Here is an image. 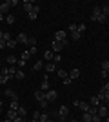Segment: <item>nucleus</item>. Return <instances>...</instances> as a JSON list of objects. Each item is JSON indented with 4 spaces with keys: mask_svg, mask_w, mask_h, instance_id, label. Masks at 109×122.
<instances>
[{
    "mask_svg": "<svg viewBox=\"0 0 109 122\" xmlns=\"http://www.w3.org/2000/svg\"><path fill=\"white\" fill-rule=\"evenodd\" d=\"M47 122H55V120H51V118H49V120H47Z\"/></svg>",
    "mask_w": 109,
    "mask_h": 122,
    "instance_id": "54",
    "label": "nucleus"
},
{
    "mask_svg": "<svg viewBox=\"0 0 109 122\" xmlns=\"http://www.w3.org/2000/svg\"><path fill=\"white\" fill-rule=\"evenodd\" d=\"M16 66H18V67H24V66H26V60H22V58H20V60L16 62Z\"/></svg>",
    "mask_w": 109,
    "mask_h": 122,
    "instance_id": "42",
    "label": "nucleus"
},
{
    "mask_svg": "<svg viewBox=\"0 0 109 122\" xmlns=\"http://www.w3.org/2000/svg\"><path fill=\"white\" fill-rule=\"evenodd\" d=\"M0 40H4V31H0Z\"/></svg>",
    "mask_w": 109,
    "mask_h": 122,
    "instance_id": "49",
    "label": "nucleus"
},
{
    "mask_svg": "<svg viewBox=\"0 0 109 122\" xmlns=\"http://www.w3.org/2000/svg\"><path fill=\"white\" fill-rule=\"evenodd\" d=\"M100 66H102V71H109V60H104Z\"/></svg>",
    "mask_w": 109,
    "mask_h": 122,
    "instance_id": "33",
    "label": "nucleus"
},
{
    "mask_svg": "<svg viewBox=\"0 0 109 122\" xmlns=\"http://www.w3.org/2000/svg\"><path fill=\"white\" fill-rule=\"evenodd\" d=\"M15 122H24V118H22V117H16V118H15Z\"/></svg>",
    "mask_w": 109,
    "mask_h": 122,
    "instance_id": "47",
    "label": "nucleus"
},
{
    "mask_svg": "<svg viewBox=\"0 0 109 122\" xmlns=\"http://www.w3.org/2000/svg\"><path fill=\"white\" fill-rule=\"evenodd\" d=\"M66 46H67V40H66V42L53 40V42H51V49H53V53H55V55H57V53H60V51H62Z\"/></svg>",
    "mask_w": 109,
    "mask_h": 122,
    "instance_id": "1",
    "label": "nucleus"
},
{
    "mask_svg": "<svg viewBox=\"0 0 109 122\" xmlns=\"http://www.w3.org/2000/svg\"><path fill=\"white\" fill-rule=\"evenodd\" d=\"M98 117H100V118H107V117H109L107 106H98Z\"/></svg>",
    "mask_w": 109,
    "mask_h": 122,
    "instance_id": "9",
    "label": "nucleus"
},
{
    "mask_svg": "<svg viewBox=\"0 0 109 122\" xmlns=\"http://www.w3.org/2000/svg\"><path fill=\"white\" fill-rule=\"evenodd\" d=\"M27 44H29L31 47H35V46H36V38H35V36H29V40H27Z\"/></svg>",
    "mask_w": 109,
    "mask_h": 122,
    "instance_id": "34",
    "label": "nucleus"
},
{
    "mask_svg": "<svg viewBox=\"0 0 109 122\" xmlns=\"http://www.w3.org/2000/svg\"><path fill=\"white\" fill-rule=\"evenodd\" d=\"M16 42H18V44H27V40H29V36L26 35V33H18V35H16V38H15Z\"/></svg>",
    "mask_w": 109,
    "mask_h": 122,
    "instance_id": "10",
    "label": "nucleus"
},
{
    "mask_svg": "<svg viewBox=\"0 0 109 122\" xmlns=\"http://www.w3.org/2000/svg\"><path fill=\"white\" fill-rule=\"evenodd\" d=\"M44 97H46V93H44V91H40V89L35 91V98H36V100H40V98H44Z\"/></svg>",
    "mask_w": 109,
    "mask_h": 122,
    "instance_id": "27",
    "label": "nucleus"
},
{
    "mask_svg": "<svg viewBox=\"0 0 109 122\" xmlns=\"http://www.w3.org/2000/svg\"><path fill=\"white\" fill-rule=\"evenodd\" d=\"M20 58H22V60H29V58H31V53H29V49H27V51H22V56H20Z\"/></svg>",
    "mask_w": 109,
    "mask_h": 122,
    "instance_id": "21",
    "label": "nucleus"
},
{
    "mask_svg": "<svg viewBox=\"0 0 109 122\" xmlns=\"http://www.w3.org/2000/svg\"><path fill=\"white\" fill-rule=\"evenodd\" d=\"M102 15V7H100V5H95L93 7V13H91V20H98V16Z\"/></svg>",
    "mask_w": 109,
    "mask_h": 122,
    "instance_id": "7",
    "label": "nucleus"
},
{
    "mask_svg": "<svg viewBox=\"0 0 109 122\" xmlns=\"http://www.w3.org/2000/svg\"><path fill=\"white\" fill-rule=\"evenodd\" d=\"M93 115H89V113H84V122H91Z\"/></svg>",
    "mask_w": 109,
    "mask_h": 122,
    "instance_id": "38",
    "label": "nucleus"
},
{
    "mask_svg": "<svg viewBox=\"0 0 109 122\" xmlns=\"http://www.w3.org/2000/svg\"><path fill=\"white\" fill-rule=\"evenodd\" d=\"M11 7H13V5H11L9 0H7V2H2V4H0V13H2V15H5V13L9 15V9H11Z\"/></svg>",
    "mask_w": 109,
    "mask_h": 122,
    "instance_id": "6",
    "label": "nucleus"
},
{
    "mask_svg": "<svg viewBox=\"0 0 109 122\" xmlns=\"http://www.w3.org/2000/svg\"><path fill=\"white\" fill-rule=\"evenodd\" d=\"M96 97H98L100 104H102V102H107V100H109V91L105 89V87H102V89H100V93L96 95Z\"/></svg>",
    "mask_w": 109,
    "mask_h": 122,
    "instance_id": "2",
    "label": "nucleus"
},
{
    "mask_svg": "<svg viewBox=\"0 0 109 122\" xmlns=\"http://www.w3.org/2000/svg\"><path fill=\"white\" fill-rule=\"evenodd\" d=\"M7 80H9V78H7L5 75H0V84H5Z\"/></svg>",
    "mask_w": 109,
    "mask_h": 122,
    "instance_id": "40",
    "label": "nucleus"
},
{
    "mask_svg": "<svg viewBox=\"0 0 109 122\" xmlns=\"http://www.w3.org/2000/svg\"><path fill=\"white\" fill-rule=\"evenodd\" d=\"M33 118H36V120H38V118H40V111H35V113H33Z\"/></svg>",
    "mask_w": 109,
    "mask_h": 122,
    "instance_id": "45",
    "label": "nucleus"
},
{
    "mask_svg": "<svg viewBox=\"0 0 109 122\" xmlns=\"http://www.w3.org/2000/svg\"><path fill=\"white\" fill-rule=\"evenodd\" d=\"M40 91H49V78L47 76H44V80H42V86H40Z\"/></svg>",
    "mask_w": 109,
    "mask_h": 122,
    "instance_id": "11",
    "label": "nucleus"
},
{
    "mask_svg": "<svg viewBox=\"0 0 109 122\" xmlns=\"http://www.w3.org/2000/svg\"><path fill=\"white\" fill-rule=\"evenodd\" d=\"M104 87H105V89L109 91V82H105V84H104Z\"/></svg>",
    "mask_w": 109,
    "mask_h": 122,
    "instance_id": "48",
    "label": "nucleus"
},
{
    "mask_svg": "<svg viewBox=\"0 0 109 122\" xmlns=\"http://www.w3.org/2000/svg\"><path fill=\"white\" fill-rule=\"evenodd\" d=\"M76 31L80 33V35H82L84 31H85V24H84V22H82V24H76Z\"/></svg>",
    "mask_w": 109,
    "mask_h": 122,
    "instance_id": "30",
    "label": "nucleus"
},
{
    "mask_svg": "<svg viewBox=\"0 0 109 122\" xmlns=\"http://www.w3.org/2000/svg\"><path fill=\"white\" fill-rule=\"evenodd\" d=\"M53 40L66 42V40H67V33H66V31H57V33H55V38H53Z\"/></svg>",
    "mask_w": 109,
    "mask_h": 122,
    "instance_id": "5",
    "label": "nucleus"
},
{
    "mask_svg": "<svg viewBox=\"0 0 109 122\" xmlns=\"http://www.w3.org/2000/svg\"><path fill=\"white\" fill-rule=\"evenodd\" d=\"M67 115H69V107H67V106H62L60 109H58V118H60L62 122L67 118Z\"/></svg>",
    "mask_w": 109,
    "mask_h": 122,
    "instance_id": "3",
    "label": "nucleus"
},
{
    "mask_svg": "<svg viewBox=\"0 0 109 122\" xmlns=\"http://www.w3.org/2000/svg\"><path fill=\"white\" fill-rule=\"evenodd\" d=\"M4 40H5V42L11 40V35H9V33H5V31H4Z\"/></svg>",
    "mask_w": 109,
    "mask_h": 122,
    "instance_id": "43",
    "label": "nucleus"
},
{
    "mask_svg": "<svg viewBox=\"0 0 109 122\" xmlns=\"http://www.w3.org/2000/svg\"><path fill=\"white\" fill-rule=\"evenodd\" d=\"M5 97L11 98V100H18V95H16L13 89H5Z\"/></svg>",
    "mask_w": 109,
    "mask_h": 122,
    "instance_id": "12",
    "label": "nucleus"
},
{
    "mask_svg": "<svg viewBox=\"0 0 109 122\" xmlns=\"http://www.w3.org/2000/svg\"><path fill=\"white\" fill-rule=\"evenodd\" d=\"M0 20H4V15H2V13H0Z\"/></svg>",
    "mask_w": 109,
    "mask_h": 122,
    "instance_id": "50",
    "label": "nucleus"
},
{
    "mask_svg": "<svg viewBox=\"0 0 109 122\" xmlns=\"http://www.w3.org/2000/svg\"><path fill=\"white\" fill-rule=\"evenodd\" d=\"M96 22H98V24H105V22H107V16H105V15H100Z\"/></svg>",
    "mask_w": 109,
    "mask_h": 122,
    "instance_id": "35",
    "label": "nucleus"
},
{
    "mask_svg": "<svg viewBox=\"0 0 109 122\" xmlns=\"http://www.w3.org/2000/svg\"><path fill=\"white\" fill-rule=\"evenodd\" d=\"M53 58H55V53H53L51 49L44 53V60H47V62H53Z\"/></svg>",
    "mask_w": 109,
    "mask_h": 122,
    "instance_id": "14",
    "label": "nucleus"
},
{
    "mask_svg": "<svg viewBox=\"0 0 109 122\" xmlns=\"http://www.w3.org/2000/svg\"><path fill=\"white\" fill-rule=\"evenodd\" d=\"M71 122H78V120H71Z\"/></svg>",
    "mask_w": 109,
    "mask_h": 122,
    "instance_id": "57",
    "label": "nucleus"
},
{
    "mask_svg": "<svg viewBox=\"0 0 109 122\" xmlns=\"http://www.w3.org/2000/svg\"><path fill=\"white\" fill-rule=\"evenodd\" d=\"M78 76H80V69H76V67H75V69H71V71H69V78H78Z\"/></svg>",
    "mask_w": 109,
    "mask_h": 122,
    "instance_id": "17",
    "label": "nucleus"
},
{
    "mask_svg": "<svg viewBox=\"0 0 109 122\" xmlns=\"http://www.w3.org/2000/svg\"><path fill=\"white\" fill-rule=\"evenodd\" d=\"M40 122H47L49 120V113H40V118H38Z\"/></svg>",
    "mask_w": 109,
    "mask_h": 122,
    "instance_id": "29",
    "label": "nucleus"
},
{
    "mask_svg": "<svg viewBox=\"0 0 109 122\" xmlns=\"http://www.w3.org/2000/svg\"><path fill=\"white\" fill-rule=\"evenodd\" d=\"M16 113H18V117L24 118V117H26V107H18V111H16Z\"/></svg>",
    "mask_w": 109,
    "mask_h": 122,
    "instance_id": "36",
    "label": "nucleus"
},
{
    "mask_svg": "<svg viewBox=\"0 0 109 122\" xmlns=\"http://www.w3.org/2000/svg\"><path fill=\"white\" fill-rule=\"evenodd\" d=\"M4 47H7V44H5V40H0V49H4Z\"/></svg>",
    "mask_w": 109,
    "mask_h": 122,
    "instance_id": "46",
    "label": "nucleus"
},
{
    "mask_svg": "<svg viewBox=\"0 0 109 122\" xmlns=\"http://www.w3.org/2000/svg\"><path fill=\"white\" fill-rule=\"evenodd\" d=\"M38 102H40V107H47V104H49L46 97H44V98H40V100H38Z\"/></svg>",
    "mask_w": 109,
    "mask_h": 122,
    "instance_id": "37",
    "label": "nucleus"
},
{
    "mask_svg": "<svg viewBox=\"0 0 109 122\" xmlns=\"http://www.w3.org/2000/svg\"><path fill=\"white\" fill-rule=\"evenodd\" d=\"M24 76H26V75H24V71H22V69H16V75H15L16 80H22Z\"/></svg>",
    "mask_w": 109,
    "mask_h": 122,
    "instance_id": "28",
    "label": "nucleus"
},
{
    "mask_svg": "<svg viewBox=\"0 0 109 122\" xmlns=\"http://www.w3.org/2000/svg\"><path fill=\"white\" fill-rule=\"evenodd\" d=\"M80 36H82V35H80L78 31H71V38H73L75 42H76V40H80Z\"/></svg>",
    "mask_w": 109,
    "mask_h": 122,
    "instance_id": "25",
    "label": "nucleus"
},
{
    "mask_svg": "<svg viewBox=\"0 0 109 122\" xmlns=\"http://www.w3.org/2000/svg\"><path fill=\"white\" fill-rule=\"evenodd\" d=\"M57 75L60 76V78H67V76H69V75H67V71H64V69H58Z\"/></svg>",
    "mask_w": 109,
    "mask_h": 122,
    "instance_id": "31",
    "label": "nucleus"
},
{
    "mask_svg": "<svg viewBox=\"0 0 109 122\" xmlns=\"http://www.w3.org/2000/svg\"><path fill=\"white\" fill-rule=\"evenodd\" d=\"M60 60H62V56H60V53H57V55H55V58H53V62H55V64H58Z\"/></svg>",
    "mask_w": 109,
    "mask_h": 122,
    "instance_id": "39",
    "label": "nucleus"
},
{
    "mask_svg": "<svg viewBox=\"0 0 109 122\" xmlns=\"http://www.w3.org/2000/svg\"><path fill=\"white\" fill-rule=\"evenodd\" d=\"M2 122H11V120H2Z\"/></svg>",
    "mask_w": 109,
    "mask_h": 122,
    "instance_id": "56",
    "label": "nucleus"
},
{
    "mask_svg": "<svg viewBox=\"0 0 109 122\" xmlns=\"http://www.w3.org/2000/svg\"><path fill=\"white\" fill-rule=\"evenodd\" d=\"M44 66H46V64H44V62H42V60H38V62H36V64H35V66H33V71H38V69H42V67H44Z\"/></svg>",
    "mask_w": 109,
    "mask_h": 122,
    "instance_id": "23",
    "label": "nucleus"
},
{
    "mask_svg": "<svg viewBox=\"0 0 109 122\" xmlns=\"http://www.w3.org/2000/svg\"><path fill=\"white\" fill-rule=\"evenodd\" d=\"M109 76V71H100V78H107Z\"/></svg>",
    "mask_w": 109,
    "mask_h": 122,
    "instance_id": "41",
    "label": "nucleus"
},
{
    "mask_svg": "<svg viewBox=\"0 0 109 122\" xmlns=\"http://www.w3.org/2000/svg\"><path fill=\"white\" fill-rule=\"evenodd\" d=\"M78 107H80L84 113H87V111H89V107H91V104H89V102H80V104H78Z\"/></svg>",
    "mask_w": 109,
    "mask_h": 122,
    "instance_id": "15",
    "label": "nucleus"
},
{
    "mask_svg": "<svg viewBox=\"0 0 109 122\" xmlns=\"http://www.w3.org/2000/svg\"><path fill=\"white\" fill-rule=\"evenodd\" d=\"M5 44H7V47H9V49H13V47H16V44H18V42H16L15 38H11V40L5 42Z\"/></svg>",
    "mask_w": 109,
    "mask_h": 122,
    "instance_id": "26",
    "label": "nucleus"
},
{
    "mask_svg": "<svg viewBox=\"0 0 109 122\" xmlns=\"http://www.w3.org/2000/svg\"><path fill=\"white\" fill-rule=\"evenodd\" d=\"M33 7H35V4H33L31 0H24V9H26L27 13H31V11H33Z\"/></svg>",
    "mask_w": 109,
    "mask_h": 122,
    "instance_id": "13",
    "label": "nucleus"
},
{
    "mask_svg": "<svg viewBox=\"0 0 109 122\" xmlns=\"http://www.w3.org/2000/svg\"><path fill=\"white\" fill-rule=\"evenodd\" d=\"M44 67H46L47 73H53V71H55V67H57V64H55V62H49V64H46Z\"/></svg>",
    "mask_w": 109,
    "mask_h": 122,
    "instance_id": "18",
    "label": "nucleus"
},
{
    "mask_svg": "<svg viewBox=\"0 0 109 122\" xmlns=\"http://www.w3.org/2000/svg\"><path fill=\"white\" fill-rule=\"evenodd\" d=\"M71 78H69V76H67V78H64V86H69V84H71Z\"/></svg>",
    "mask_w": 109,
    "mask_h": 122,
    "instance_id": "44",
    "label": "nucleus"
},
{
    "mask_svg": "<svg viewBox=\"0 0 109 122\" xmlns=\"http://www.w3.org/2000/svg\"><path fill=\"white\" fill-rule=\"evenodd\" d=\"M46 98H47V102H55L58 98L57 89H49V91H46Z\"/></svg>",
    "mask_w": 109,
    "mask_h": 122,
    "instance_id": "4",
    "label": "nucleus"
},
{
    "mask_svg": "<svg viewBox=\"0 0 109 122\" xmlns=\"http://www.w3.org/2000/svg\"><path fill=\"white\" fill-rule=\"evenodd\" d=\"M100 7H102V15H105V16L109 18V5L104 4V5H100Z\"/></svg>",
    "mask_w": 109,
    "mask_h": 122,
    "instance_id": "24",
    "label": "nucleus"
},
{
    "mask_svg": "<svg viewBox=\"0 0 109 122\" xmlns=\"http://www.w3.org/2000/svg\"><path fill=\"white\" fill-rule=\"evenodd\" d=\"M16 62H18V58H16L15 55H9V56H7V64H11V66H16Z\"/></svg>",
    "mask_w": 109,
    "mask_h": 122,
    "instance_id": "19",
    "label": "nucleus"
},
{
    "mask_svg": "<svg viewBox=\"0 0 109 122\" xmlns=\"http://www.w3.org/2000/svg\"><path fill=\"white\" fill-rule=\"evenodd\" d=\"M18 107H20L18 100H11V107H9V109H13V111H18Z\"/></svg>",
    "mask_w": 109,
    "mask_h": 122,
    "instance_id": "22",
    "label": "nucleus"
},
{
    "mask_svg": "<svg viewBox=\"0 0 109 122\" xmlns=\"http://www.w3.org/2000/svg\"><path fill=\"white\" fill-rule=\"evenodd\" d=\"M0 107H2V102H0ZM0 113H2V109H0Z\"/></svg>",
    "mask_w": 109,
    "mask_h": 122,
    "instance_id": "53",
    "label": "nucleus"
},
{
    "mask_svg": "<svg viewBox=\"0 0 109 122\" xmlns=\"http://www.w3.org/2000/svg\"><path fill=\"white\" fill-rule=\"evenodd\" d=\"M105 122H109V117H107V118H105Z\"/></svg>",
    "mask_w": 109,
    "mask_h": 122,
    "instance_id": "55",
    "label": "nucleus"
},
{
    "mask_svg": "<svg viewBox=\"0 0 109 122\" xmlns=\"http://www.w3.org/2000/svg\"><path fill=\"white\" fill-rule=\"evenodd\" d=\"M18 117V113L16 111H13V109H9L7 111V120H11V122H15V118Z\"/></svg>",
    "mask_w": 109,
    "mask_h": 122,
    "instance_id": "16",
    "label": "nucleus"
},
{
    "mask_svg": "<svg viewBox=\"0 0 109 122\" xmlns=\"http://www.w3.org/2000/svg\"><path fill=\"white\" fill-rule=\"evenodd\" d=\"M105 106H107V109H109V100H107V102H105Z\"/></svg>",
    "mask_w": 109,
    "mask_h": 122,
    "instance_id": "51",
    "label": "nucleus"
},
{
    "mask_svg": "<svg viewBox=\"0 0 109 122\" xmlns=\"http://www.w3.org/2000/svg\"><path fill=\"white\" fill-rule=\"evenodd\" d=\"M15 20H16V18H15L13 15H7V16H5V22H7V24H11V25L15 24Z\"/></svg>",
    "mask_w": 109,
    "mask_h": 122,
    "instance_id": "32",
    "label": "nucleus"
},
{
    "mask_svg": "<svg viewBox=\"0 0 109 122\" xmlns=\"http://www.w3.org/2000/svg\"><path fill=\"white\" fill-rule=\"evenodd\" d=\"M89 104H91V106H95V107H98V106H100V100H98V97H96V95H95V97H91Z\"/></svg>",
    "mask_w": 109,
    "mask_h": 122,
    "instance_id": "20",
    "label": "nucleus"
},
{
    "mask_svg": "<svg viewBox=\"0 0 109 122\" xmlns=\"http://www.w3.org/2000/svg\"><path fill=\"white\" fill-rule=\"evenodd\" d=\"M38 13H40V5H35L31 13H27V16H29V20H36V18H38Z\"/></svg>",
    "mask_w": 109,
    "mask_h": 122,
    "instance_id": "8",
    "label": "nucleus"
},
{
    "mask_svg": "<svg viewBox=\"0 0 109 122\" xmlns=\"http://www.w3.org/2000/svg\"><path fill=\"white\" fill-rule=\"evenodd\" d=\"M31 122H40V120H36V118H33V120H31Z\"/></svg>",
    "mask_w": 109,
    "mask_h": 122,
    "instance_id": "52",
    "label": "nucleus"
}]
</instances>
